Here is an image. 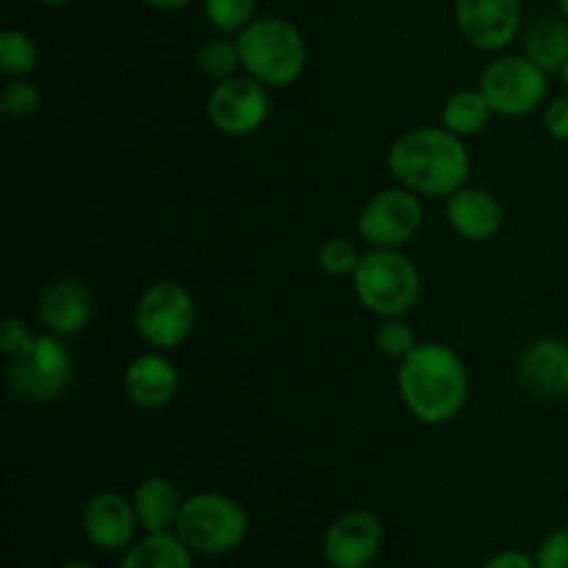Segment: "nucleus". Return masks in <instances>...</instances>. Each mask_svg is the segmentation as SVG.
Returning <instances> with one entry per match:
<instances>
[{
	"mask_svg": "<svg viewBox=\"0 0 568 568\" xmlns=\"http://www.w3.org/2000/svg\"><path fill=\"white\" fill-rule=\"evenodd\" d=\"M388 175L419 197L447 200L469 183V150L444 125H422L399 133L386 153Z\"/></svg>",
	"mask_w": 568,
	"mask_h": 568,
	"instance_id": "nucleus-1",
	"label": "nucleus"
},
{
	"mask_svg": "<svg viewBox=\"0 0 568 568\" xmlns=\"http://www.w3.org/2000/svg\"><path fill=\"white\" fill-rule=\"evenodd\" d=\"M399 399L422 425H447L458 419L469 403V369L449 344L422 342L399 361Z\"/></svg>",
	"mask_w": 568,
	"mask_h": 568,
	"instance_id": "nucleus-2",
	"label": "nucleus"
},
{
	"mask_svg": "<svg viewBox=\"0 0 568 568\" xmlns=\"http://www.w3.org/2000/svg\"><path fill=\"white\" fill-rule=\"evenodd\" d=\"M242 70L270 89L292 87L308 64V42L286 17H255L236 33Z\"/></svg>",
	"mask_w": 568,
	"mask_h": 568,
	"instance_id": "nucleus-3",
	"label": "nucleus"
},
{
	"mask_svg": "<svg viewBox=\"0 0 568 568\" xmlns=\"http://www.w3.org/2000/svg\"><path fill=\"white\" fill-rule=\"evenodd\" d=\"M353 292L381 320L408 316L422 300V272L403 250L369 247L353 272Z\"/></svg>",
	"mask_w": 568,
	"mask_h": 568,
	"instance_id": "nucleus-4",
	"label": "nucleus"
},
{
	"mask_svg": "<svg viewBox=\"0 0 568 568\" xmlns=\"http://www.w3.org/2000/svg\"><path fill=\"white\" fill-rule=\"evenodd\" d=\"M175 532L194 555L222 558L247 541L250 514L231 494L200 491L183 499Z\"/></svg>",
	"mask_w": 568,
	"mask_h": 568,
	"instance_id": "nucleus-5",
	"label": "nucleus"
},
{
	"mask_svg": "<svg viewBox=\"0 0 568 568\" xmlns=\"http://www.w3.org/2000/svg\"><path fill=\"white\" fill-rule=\"evenodd\" d=\"M477 89L497 116L519 120L547 103L549 72L525 53H499L480 72Z\"/></svg>",
	"mask_w": 568,
	"mask_h": 568,
	"instance_id": "nucleus-6",
	"label": "nucleus"
},
{
	"mask_svg": "<svg viewBox=\"0 0 568 568\" xmlns=\"http://www.w3.org/2000/svg\"><path fill=\"white\" fill-rule=\"evenodd\" d=\"M197 325V303L183 283H150L133 305L136 336L150 349H178Z\"/></svg>",
	"mask_w": 568,
	"mask_h": 568,
	"instance_id": "nucleus-7",
	"label": "nucleus"
},
{
	"mask_svg": "<svg viewBox=\"0 0 568 568\" xmlns=\"http://www.w3.org/2000/svg\"><path fill=\"white\" fill-rule=\"evenodd\" d=\"M72 372H75V361L64 338L44 331L26 355L9 361L6 386L22 403H53L67 392Z\"/></svg>",
	"mask_w": 568,
	"mask_h": 568,
	"instance_id": "nucleus-8",
	"label": "nucleus"
},
{
	"mask_svg": "<svg viewBox=\"0 0 568 568\" xmlns=\"http://www.w3.org/2000/svg\"><path fill=\"white\" fill-rule=\"evenodd\" d=\"M425 225V205L419 194L405 186L372 194L355 220L358 239L377 250H403Z\"/></svg>",
	"mask_w": 568,
	"mask_h": 568,
	"instance_id": "nucleus-9",
	"label": "nucleus"
},
{
	"mask_svg": "<svg viewBox=\"0 0 568 568\" xmlns=\"http://www.w3.org/2000/svg\"><path fill=\"white\" fill-rule=\"evenodd\" d=\"M205 114L225 136H250L270 116V87L247 72L216 81L205 100Z\"/></svg>",
	"mask_w": 568,
	"mask_h": 568,
	"instance_id": "nucleus-10",
	"label": "nucleus"
},
{
	"mask_svg": "<svg viewBox=\"0 0 568 568\" xmlns=\"http://www.w3.org/2000/svg\"><path fill=\"white\" fill-rule=\"evenodd\" d=\"M386 541V527L372 510L355 508L331 521L322 536V560L327 568H369Z\"/></svg>",
	"mask_w": 568,
	"mask_h": 568,
	"instance_id": "nucleus-11",
	"label": "nucleus"
},
{
	"mask_svg": "<svg viewBox=\"0 0 568 568\" xmlns=\"http://www.w3.org/2000/svg\"><path fill=\"white\" fill-rule=\"evenodd\" d=\"M455 26L466 44L483 53H499L521 33L519 0H455Z\"/></svg>",
	"mask_w": 568,
	"mask_h": 568,
	"instance_id": "nucleus-12",
	"label": "nucleus"
},
{
	"mask_svg": "<svg viewBox=\"0 0 568 568\" xmlns=\"http://www.w3.org/2000/svg\"><path fill=\"white\" fill-rule=\"evenodd\" d=\"M139 516L133 499L120 491H98L83 503L81 532L100 552H125L139 538Z\"/></svg>",
	"mask_w": 568,
	"mask_h": 568,
	"instance_id": "nucleus-13",
	"label": "nucleus"
},
{
	"mask_svg": "<svg viewBox=\"0 0 568 568\" xmlns=\"http://www.w3.org/2000/svg\"><path fill=\"white\" fill-rule=\"evenodd\" d=\"M94 316V294L78 277H55L39 292L37 320L48 333L61 338L78 336Z\"/></svg>",
	"mask_w": 568,
	"mask_h": 568,
	"instance_id": "nucleus-14",
	"label": "nucleus"
},
{
	"mask_svg": "<svg viewBox=\"0 0 568 568\" xmlns=\"http://www.w3.org/2000/svg\"><path fill=\"white\" fill-rule=\"evenodd\" d=\"M181 375L161 349L136 355L122 372V394L139 410H161L178 397Z\"/></svg>",
	"mask_w": 568,
	"mask_h": 568,
	"instance_id": "nucleus-15",
	"label": "nucleus"
},
{
	"mask_svg": "<svg viewBox=\"0 0 568 568\" xmlns=\"http://www.w3.org/2000/svg\"><path fill=\"white\" fill-rule=\"evenodd\" d=\"M519 383L538 399L564 397L568 388V342L541 336L525 347L519 358Z\"/></svg>",
	"mask_w": 568,
	"mask_h": 568,
	"instance_id": "nucleus-16",
	"label": "nucleus"
},
{
	"mask_svg": "<svg viewBox=\"0 0 568 568\" xmlns=\"http://www.w3.org/2000/svg\"><path fill=\"white\" fill-rule=\"evenodd\" d=\"M444 214L449 227L466 242H488L505 225L503 203L488 189L469 186V183L444 200Z\"/></svg>",
	"mask_w": 568,
	"mask_h": 568,
	"instance_id": "nucleus-17",
	"label": "nucleus"
},
{
	"mask_svg": "<svg viewBox=\"0 0 568 568\" xmlns=\"http://www.w3.org/2000/svg\"><path fill=\"white\" fill-rule=\"evenodd\" d=\"M133 508H136L142 532H166L175 530L178 516L183 508V494L170 477H144L131 494Z\"/></svg>",
	"mask_w": 568,
	"mask_h": 568,
	"instance_id": "nucleus-18",
	"label": "nucleus"
},
{
	"mask_svg": "<svg viewBox=\"0 0 568 568\" xmlns=\"http://www.w3.org/2000/svg\"><path fill=\"white\" fill-rule=\"evenodd\" d=\"M521 53L547 72H564L568 64V20L564 14H538L521 28Z\"/></svg>",
	"mask_w": 568,
	"mask_h": 568,
	"instance_id": "nucleus-19",
	"label": "nucleus"
},
{
	"mask_svg": "<svg viewBox=\"0 0 568 568\" xmlns=\"http://www.w3.org/2000/svg\"><path fill=\"white\" fill-rule=\"evenodd\" d=\"M116 568H194V552L175 530L144 532L120 555Z\"/></svg>",
	"mask_w": 568,
	"mask_h": 568,
	"instance_id": "nucleus-20",
	"label": "nucleus"
},
{
	"mask_svg": "<svg viewBox=\"0 0 568 568\" xmlns=\"http://www.w3.org/2000/svg\"><path fill=\"white\" fill-rule=\"evenodd\" d=\"M491 116L494 111L480 89H458V92H453L444 100L442 125L447 128V131L458 133L460 139H469L477 136L480 131H486Z\"/></svg>",
	"mask_w": 568,
	"mask_h": 568,
	"instance_id": "nucleus-21",
	"label": "nucleus"
},
{
	"mask_svg": "<svg viewBox=\"0 0 568 568\" xmlns=\"http://www.w3.org/2000/svg\"><path fill=\"white\" fill-rule=\"evenodd\" d=\"M194 64L211 81H225V78L236 75V70L242 67V55H239L236 37H225V33H216V37L205 39L200 44L197 55H194Z\"/></svg>",
	"mask_w": 568,
	"mask_h": 568,
	"instance_id": "nucleus-22",
	"label": "nucleus"
},
{
	"mask_svg": "<svg viewBox=\"0 0 568 568\" xmlns=\"http://www.w3.org/2000/svg\"><path fill=\"white\" fill-rule=\"evenodd\" d=\"M39 64V48L20 28L0 31V72L6 78H28Z\"/></svg>",
	"mask_w": 568,
	"mask_h": 568,
	"instance_id": "nucleus-23",
	"label": "nucleus"
},
{
	"mask_svg": "<svg viewBox=\"0 0 568 568\" xmlns=\"http://www.w3.org/2000/svg\"><path fill=\"white\" fill-rule=\"evenodd\" d=\"M258 0H203V11L211 28L225 37H236L255 20Z\"/></svg>",
	"mask_w": 568,
	"mask_h": 568,
	"instance_id": "nucleus-24",
	"label": "nucleus"
},
{
	"mask_svg": "<svg viewBox=\"0 0 568 568\" xmlns=\"http://www.w3.org/2000/svg\"><path fill=\"white\" fill-rule=\"evenodd\" d=\"M419 344L422 342L416 336L414 325L408 322V316H386V320H381V325L375 331V347L386 358L397 361V364L403 358H408Z\"/></svg>",
	"mask_w": 568,
	"mask_h": 568,
	"instance_id": "nucleus-25",
	"label": "nucleus"
},
{
	"mask_svg": "<svg viewBox=\"0 0 568 568\" xmlns=\"http://www.w3.org/2000/svg\"><path fill=\"white\" fill-rule=\"evenodd\" d=\"M42 109V89L31 78H9L0 92V114L9 120H28Z\"/></svg>",
	"mask_w": 568,
	"mask_h": 568,
	"instance_id": "nucleus-26",
	"label": "nucleus"
},
{
	"mask_svg": "<svg viewBox=\"0 0 568 568\" xmlns=\"http://www.w3.org/2000/svg\"><path fill=\"white\" fill-rule=\"evenodd\" d=\"M361 250L353 239L347 236H331L322 242L316 261H320V270L331 277H353L355 266L361 264Z\"/></svg>",
	"mask_w": 568,
	"mask_h": 568,
	"instance_id": "nucleus-27",
	"label": "nucleus"
},
{
	"mask_svg": "<svg viewBox=\"0 0 568 568\" xmlns=\"http://www.w3.org/2000/svg\"><path fill=\"white\" fill-rule=\"evenodd\" d=\"M37 342V333L20 320V316H6L3 325H0V349H3L6 358H20Z\"/></svg>",
	"mask_w": 568,
	"mask_h": 568,
	"instance_id": "nucleus-28",
	"label": "nucleus"
},
{
	"mask_svg": "<svg viewBox=\"0 0 568 568\" xmlns=\"http://www.w3.org/2000/svg\"><path fill=\"white\" fill-rule=\"evenodd\" d=\"M538 568H568V525L549 532L536 549Z\"/></svg>",
	"mask_w": 568,
	"mask_h": 568,
	"instance_id": "nucleus-29",
	"label": "nucleus"
},
{
	"mask_svg": "<svg viewBox=\"0 0 568 568\" xmlns=\"http://www.w3.org/2000/svg\"><path fill=\"white\" fill-rule=\"evenodd\" d=\"M544 131L555 142H568V92L544 103Z\"/></svg>",
	"mask_w": 568,
	"mask_h": 568,
	"instance_id": "nucleus-30",
	"label": "nucleus"
},
{
	"mask_svg": "<svg viewBox=\"0 0 568 568\" xmlns=\"http://www.w3.org/2000/svg\"><path fill=\"white\" fill-rule=\"evenodd\" d=\"M483 568H538L536 555L525 552V549H503V552H494L491 558L483 564Z\"/></svg>",
	"mask_w": 568,
	"mask_h": 568,
	"instance_id": "nucleus-31",
	"label": "nucleus"
},
{
	"mask_svg": "<svg viewBox=\"0 0 568 568\" xmlns=\"http://www.w3.org/2000/svg\"><path fill=\"white\" fill-rule=\"evenodd\" d=\"M144 6H150V9H159V11H178V9H186V6H192L194 0H142Z\"/></svg>",
	"mask_w": 568,
	"mask_h": 568,
	"instance_id": "nucleus-32",
	"label": "nucleus"
},
{
	"mask_svg": "<svg viewBox=\"0 0 568 568\" xmlns=\"http://www.w3.org/2000/svg\"><path fill=\"white\" fill-rule=\"evenodd\" d=\"M42 6H48V9H64V6H70L72 0H39Z\"/></svg>",
	"mask_w": 568,
	"mask_h": 568,
	"instance_id": "nucleus-33",
	"label": "nucleus"
},
{
	"mask_svg": "<svg viewBox=\"0 0 568 568\" xmlns=\"http://www.w3.org/2000/svg\"><path fill=\"white\" fill-rule=\"evenodd\" d=\"M59 568H98V566L87 564V560H67V564H61Z\"/></svg>",
	"mask_w": 568,
	"mask_h": 568,
	"instance_id": "nucleus-34",
	"label": "nucleus"
},
{
	"mask_svg": "<svg viewBox=\"0 0 568 568\" xmlns=\"http://www.w3.org/2000/svg\"><path fill=\"white\" fill-rule=\"evenodd\" d=\"M558 11L568 20V0H558Z\"/></svg>",
	"mask_w": 568,
	"mask_h": 568,
	"instance_id": "nucleus-35",
	"label": "nucleus"
},
{
	"mask_svg": "<svg viewBox=\"0 0 568 568\" xmlns=\"http://www.w3.org/2000/svg\"><path fill=\"white\" fill-rule=\"evenodd\" d=\"M560 78H564V87H566V92H568V64L564 67V72H560Z\"/></svg>",
	"mask_w": 568,
	"mask_h": 568,
	"instance_id": "nucleus-36",
	"label": "nucleus"
},
{
	"mask_svg": "<svg viewBox=\"0 0 568 568\" xmlns=\"http://www.w3.org/2000/svg\"><path fill=\"white\" fill-rule=\"evenodd\" d=\"M564 399H566V403H568V388H566V394H564Z\"/></svg>",
	"mask_w": 568,
	"mask_h": 568,
	"instance_id": "nucleus-37",
	"label": "nucleus"
},
{
	"mask_svg": "<svg viewBox=\"0 0 568 568\" xmlns=\"http://www.w3.org/2000/svg\"><path fill=\"white\" fill-rule=\"evenodd\" d=\"M369 568H375V566H369Z\"/></svg>",
	"mask_w": 568,
	"mask_h": 568,
	"instance_id": "nucleus-38",
	"label": "nucleus"
}]
</instances>
